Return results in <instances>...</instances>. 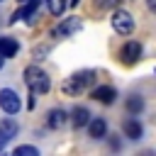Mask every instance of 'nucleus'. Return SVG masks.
Returning <instances> with one entry per match:
<instances>
[{"instance_id": "11", "label": "nucleus", "mask_w": 156, "mask_h": 156, "mask_svg": "<svg viewBox=\"0 0 156 156\" xmlns=\"http://www.w3.org/2000/svg\"><path fill=\"white\" fill-rule=\"evenodd\" d=\"M17 51H20V44H17L12 37H0V56L10 58V56H15Z\"/></svg>"}, {"instance_id": "17", "label": "nucleus", "mask_w": 156, "mask_h": 156, "mask_svg": "<svg viewBox=\"0 0 156 156\" xmlns=\"http://www.w3.org/2000/svg\"><path fill=\"white\" fill-rule=\"evenodd\" d=\"M46 51H49V46H41V49H34V58H37V61H41V56H46Z\"/></svg>"}, {"instance_id": "20", "label": "nucleus", "mask_w": 156, "mask_h": 156, "mask_svg": "<svg viewBox=\"0 0 156 156\" xmlns=\"http://www.w3.org/2000/svg\"><path fill=\"white\" fill-rule=\"evenodd\" d=\"M2 66H5V56H0V68H2Z\"/></svg>"}, {"instance_id": "23", "label": "nucleus", "mask_w": 156, "mask_h": 156, "mask_svg": "<svg viewBox=\"0 0 156 156\" xmlns=\"http://www.w3.org/2000/svg\"><path fill=\"white\" fill-rule=\"evenodd\" d=\"M0 2H2V0H0Z\"/></svg>"}, {"instance_id": "15", "label": "nucleus", "mask_w": 156, "mask_h": 156, "mask_svg": "<svg viewBox=\"0 0 156 156\" xmlns=\"http://www.w3.org/2000/svg\"><path fill=\"white\" fill-rule=\"evenodd\" d=\"M44 2H46L49 12H51V15H56V17H58V15L66 10V2H63V0H44Z\"/></svg>"}, {"instance_id": "1", "label": "nucleus", "mask_w": 156, "mask_h": 156, "mask_svg": "<svg viewBox=\"0 0 156 156\" xmlns=\"http://www.w3.org/2000/svg\"><path fill=\"white\" fill-rule=\"evenodd\" d=\"M93 80H95V71H80V73H73L71 78H66L63 85H61V90H63L66 95H78V93H83Z\"/></svg>"}, {"instance_id": "18", "label": "nucleus", "mask_w": 156, "mask_h": 156, "mask_svg": "<svg viewBox=\"0 0 156 156\" xmlns=\"http://www.w3.org/2000/svg\"><path fill=\"white\" fill-rule=\"evenodd\" d=\"M5 146H7V139H5V136H2V134H0V151H2V149H5Z\"/></svg>"}, {"instance_id": "21", "label": "nucleus", "mask_w": 156, "mask_h": 156, "mask_svg": "<svg viewBox=\"0 0 156 156\" xmlns=\"http://www.w3.org/2000/svg\"><path fill=\"white\" fill-rule=\"evenodd\" d=\"M68 5H78V0H68Z\"/></svg>"}, {"instance_id": "10", "label": "nucleus", "mask_w": 156, "mask_h": 156, "mask_svg": "<svg viewBox=\"0 0 156 156\" xmlns=\"http://www.w3.org/2000/svg\"><path fill=\"white\" fill-rule=\"evenodd\" d=\"M93 98H95V100H100L102 105H110V102L117 98V90H115L112 85H98V88L93 90Z\"/></svg>"}, {"instance_id": "12", "label": "nucleus", "mask_w": 156, "mask_h": 156, "mask_svg": "<svg viewBox=\"0 0 156 156\" xmlns=\"http://www.w3.org/2000/svg\"><path fill=\"white\" fill-rule=\"evenodd\" d=\"M88 119H90V112H88V107H76V110L71 112V124H73L76 129L85 127V124H88Z\"/></svg>"}, {"instance_id": "2", "label": "nucleus", "mask_w": 156, "mask_h": 156, "mask_svg": "<svg viewBox=\"0 0 156 156\" xmlns=\"http://www.w3.org/2000/svg\"><path fill=\"white\" fill-rule=\"evenodd\" d=\"M24 83L29 85L32 93H46V90L51 88L49 76H46L39 66H27V68H24Z\"/></svg>"}, {"instance_id": "5", "label": "nucleus", "mask_w": 156, "mask_h": 156, "mask_svg": "<svg viewBox=\"0 0 156 156\" xmlns=\"http://www.w3.org/2000/svg\"><path fill=\"white\" fill-rule=\"evenodd\" d=\"M78 29H80V20H78V17H66V20L54 29V37H56V39H63V37L78 32Z\"/></svg>"}, {"instance_id": "7", "label": "nucleus", "mask_w": 156, "mask_h": 156, "mask_svg": "<svg viewBox=\"0 0 156 156\" xmlns=\"http://www.w3.org/2000/svg\"><path fill=\"white\" fill-rule=\"evenodd\" d=\"M122 132H124V136H129V139H141L144 127H141V122H139L136 117H127L124 124H122Z\"/></svg>"}, {"instance_id": "19", "label": "nucleus", "mask_w": 156, "mask_h": 156, "mask_svg": "<svg viewBox=\"0 0 156 156\" xmlns=\"http://www.w3.org/2000/svg\"><path fill=\"white\" fill-rule=\"evenodd\" d=\"M149 7L154 10V7H156V0H149Z\"/></svg>"}, {"instance_id": "8", "label": "nucleus", "mask_w": 156, "mask_h": 156, "mask_svg": "<svg viewBox=\"0 0 156 156\" xmlns=\"http://www.w3.org/2000/svg\"><path fill=\"white\" fill-rule=\"evenodd\" d=\"M66 122H68V115H66L61 107H54V110H49V115H46V124H49L51 129H61Z\"/></svg>"}, {"instance_id": "4", "label": "nucleus", "mask_w": 156, "mask_h": 156, "mask_svg": "<svg viewBox=\"0 0 156 156\" xmlns=\"http://www.w3.org/2000/svg\"><path fill=\"white\" fill-rule=\"evenodd\" d=\"M112 27H115L117 34H129L134 29V20H132V15L127 10H117L112 15Z\"/></svg>"}, {"instance_id": "3", "label": "nucleus", "mask_w": 156, "mask_h": 156, "mask_svg": "<svg viewBox=\"0 0 156 156\" xmlns=\"http://www.w3.org/2000/svg\"><path fill=\"white\" fill-rule=\"evenodd\" d=\"M0 107H2L7 115H17L20 107H22V100H20V95H17L15 90L2 88V90H0Z\"/></svg>"}, {"instance_id": "22", "label": "nucleus", "mask_w": 156, "mask_h": 156, "mask_svg": "<svg viewBox=\"0 0 156 156\" xmlns=\"http://www.w3.org/2000/svg\"><path fill=\"white\" fill-rule=\"evenodd\" d=\"M17 2H20V5H22V2H29V0H17Z\"/></svg>"}, {"instance_id": "6", "label": "nucleus", "mask_w": 156, "mask_h": 156, "mask_svg": "<svg viewBox=\"0 0 156 156\" xmlns=\"http://www.w3.org/2000/svg\"><path fill=\"white\" fill-rule=\"evenodd\" d=\"M139 56H141V44H139V41H127V44L119 49V58H122L127 66L134 63Z\"/></svg>"}, {"instance_id": "16", "label": "nucleus", "mask_w": 156, "mask_h": 156, "mask_svg": "<svg viewBox=\"0 0 156 156\" xmlns=\"http://www.w3.org/2000/svg\"><path fill=\"white\" fill-rule=\"evenodd\" d=\"M15 156H39V151L34 146H17L15 149Z\"/></svg>"}, {"instance_id": "14", "label": "nucleus", "mask_w": 156, "mask_h": 156, "mask_svg": "<svg viewBox=\"0 0 156 156\" xmlns=\"http://www.w3.org/2000/svg\"><path fill=\"white\" fill-rule=\"evenodd\" d=\"M141 110H144V98H139V95H132V98L127 100V112H132V115L136 112V115H139Z\"/></svg>"}, {"instance_id": "13", "label": "nucleus", "mask_w": 156, "mask_h": 156, "mask_svg": "<svg viewBox=\"0 0 156 156\" xmlns=\"http://www.w3.org/2000/svg\"><path fill=\"white\" fill-rule=\"evenodd\" d=\"M17 132H20V127H17V122L15 119H10V117H5V119H0V134L10 141L12 136H17Z\"/></svg>"}, {"instance_id": "9", "label": "nucleus", "mask_w": 156, "mask_h": 156, "mask_svg": "<svg viewBox=\"0 0 156 156\" xmlns=\"http://www.w3.org/2000/svg\"><path fill=\"white\" fill-rule=\"evenodd\" d=\"M88 134L93 136V139H102L105 134H107V124H105V119L102 117H93V119H88Z\"/></svg>"}]
</instances>
